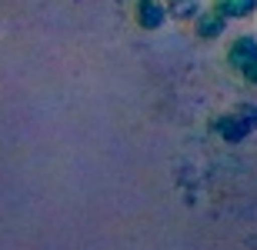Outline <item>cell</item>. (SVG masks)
<instances>
[{"label": "cell", "mask_w": 257, "mask_h": 250, "mask_svg": "<svg viewBox=\"0 0 257 250\" xmlns=\"http://www.w3.org/2000/svg\"><path fill=\"white\" fill-rule=\"evenodd\" d=\"M254 60H257V37L254 34H244V37L230 40V47H227V67L230 70L244 74Z\"/></svg>", "instance_id": "cell-1"}, {"label": "cell", "mask_w": 257, "mask_h": 250, "mask_svg": "<svg viewBox=\"0 0 257 250\" xmlns=\"http://www.w3.org/2000/svg\"><path fill=\"white\" fill-rule=\"evenodd\" d=\"M134 17H137V27L141 30H161L167 24V7H164V0H137V7H134Z\"/></svg>", "instance_id": "cell-2"}, {"label": "cell", "mask_w": 257, "mask_h": 250, "mask_svg": "<svg viewBox=\"0 0 257 250\" xmlns=\"http://www.w3.org/2000/svg\"><path fill=\"white\" fill-rule=\"evenodd\" d=\"M191 27H194V34H197L200 40H217V37H224V30H227V20L217 17L214 10H200L197 17L191 20Z\"/></svg>", "instance_id": "cell-3"}, {"label": "cell", "mask_w": 257, "mask_h": 250, "mask_svg": "<svg viewBox=\"0 0 257 250\" xmlns=\"http://www.w3.org/2000/svg\"><path fill=\"white\" fill-rule=\"evenodd\" d=\"M210 10L224 20H247L257 14V0H210Z\"/></svg>", "instance_id": "cell-4"}, {"label": "cell", "mask_w": 257, "mask_h": 250, "mask_svg": "<svg viewBox=\"0 0 257 250\" xmlns=\"http://www.w3.org/2000/svg\"><path fill=\"white\" fill-rule=\"evenodd\" d=\"M164 7H167V17L171 20L187 24V20H194L200 14V0H164Z\"/></svg>", "instance_id": "cell-5"}, {"label": "cell", "mask_w": 257, "mask_h": 250, "mask_svg": "<svg viewBox=\"0 0 257 250\" xmlns=\"http://www.w3.org/2000/svg\"><path fill=\"white\" fill-rule=\"evenodd\" d=\"M240 77L247 80V84H254V87H257V60H254V64H250L247 70H244V74H240Z\"/></svg>", "instance_id": "cell-6"}]
</instances>
